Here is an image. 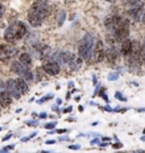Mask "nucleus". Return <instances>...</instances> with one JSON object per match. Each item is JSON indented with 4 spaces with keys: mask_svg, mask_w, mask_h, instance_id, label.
I'll return each instance as SVG.
<instances>
[{
    "mask_svg": "<svg viewBox=\"0 0 145 153\" xmlns=\"http://www.w3.org/2000/svg\"><path fill=\"white\" fill-rule=\"evenodd\" d=\"M50 11V7L47 0H35L30 7L27 14V21L33 27L41 26Z\"/></svg>",
    "mask_w": 145,
    "mask_h": 153,
    "instance_id": "f257e3e1",
    "label": "nucleus"
},
{
    "mask_svg": "<svg viewBox=\"0 0 145 153\" xmlns=\"http://www.w3.org/2000/svg\"><path fill=\"white\" fill-rule=\"evenodd\" d=\"M10 137H11V134H8V135H6V136L2 138V141H7V140H9Z\"/></svg>",
    "mask_w": 145,
    "mask_h": 153,
    "instance_id": "c756f323",
    "label": "nucleus"
},
{
    "mask_svg": "<svg viewBox=\"0 0 145 153\" xmlns=\"http://www.w3.org/2000/svg\"><path fill=\"white\" fill-rule=\"evenodd\" d=\"M132 50V40H129L128 38L124 40L121 42V47H120V52L123 56H129Z\"/></svg>",
    "mask_w": 145,
    "mask_h": 153,
    "instance_id": "4468645a",
    "label": "nucleus"
},
{
    "mask_svg": "<svg viewBox=\"0 0 145 153\" xmlns=\"http://www.w3.org/2000/svg\"><path fill=\"white\" fill-rule=\"evenodd\" d=\"M113 38L117 42H123L129 36V22L127 19L121 18V21L113 30Z\"/></svg>",
    "mask_w": 145,
    "mask_h": 153,
    "instance_id": "39448f33",
    "label": "nucleus"
},
{
    "mask_svg": "<svg viewBox=\"0 0 145 153\" xmlns=\"http://www.w3.org/2000/svg\"><path fill=\"white\" fill-rule=\"evenodd\" d=\"M142 23L145 25V14H143V16H142Z\"/></svg>",
    "mask_w": 145,
    "mask_h": 153,
    "instance_id": "72a5a7b5",
    "label": "nucleus"
},
{
    "mask_svg": "<svg viewBox=\"0 0 145 153\" xmlns=\"http://www.w3.org/2000/svg\"><path fill=\"white\" fill-rule=\"evenodd\" d=\"M93 81H94V84H97V77L93 76Z\"/></svg>",
    "mask_w": 145,
    "mask_h": 153,
    "instance_id": "79ce46f5",
    "label": "nucleus"
},
{
    "mask_svg": "<svg viewBox=\"0 0 145 153\" xmlns=\"http://www.w3.org/2000/svg\"><path fill=\"white\" fill-rule=\"evenodd\" d=\"M78 110H80V111H83V110H84V108H83V107H82V105H80V107H78Z\"/></svg>",
    "mask_w": 145,
    "mask_h": 153,
    "instance_id": "ea45409f",
    "label": "nucleus"
},
{
    "mask_svg": "<svg viewBox=\"0 0 145 153\" xmlns=\"http://www.w3.org/2000/svg\"><path fill=\"white\" fill-rule=\"evenodd\" d=\"M115 97H116V99H118V100H120V101H127V98L126 97H124L123 94H121V92H116V94H115Z\"/></svg>",
    "mask_w": 145,
    "mask_h": 153,
    "instance_id": "a211bd4d",
    "label": "nucleus"
},
{
    "mask_svg": "<svg viewBox=\"0 0 145 153\" xmlns=\"http://www.w3.org/2000/svg\"><path fill=\"white\" fill-rule=\"evenodd\" d=\"M5 11H6V9H5V6L4 5H1L0 4V18L5 15Z\"/></svg>",
    "mask_w": 145,
    "mask_h": 153,
    "instance_id": "412c9836",
    "label": "nucleus"
},
{
    "mask_svg": "<svg viewBox=\"0 0 145 153\" xmlns=\"http://www.w3.org/2000/svg\"><path fill=\"white\" fill-rule=\"evenodd\" d=\"M99 146H101V148H106V146H108V143H101V144H99Z\"/></svg>",
    "mask_w": 145,
    "mask_h": 153,
    "instance_id": "2f4dec72",
    "label": "nucleus"
},
{
    "mask_svg": "<svg viewBox=\"0 0 145 153\" xmlns=\"http://www.w3.org/2000/svg\"><path fill=\"white\" fill-rule=\"evenodd\" d=\"M103 109L106 110V111H110V112H111V111H113V109H111V108H110V107H104V108H103Z\"/></svg>",
    "mask_w": 145,
    "mask_h": 153,
    "instance_id": "7c9ffc66",
    "label": "nucleus"
},
{
    "mask_svg": "<svg viewBox=\"0 0 145 153\" xmlns=\"http://www.w3.org/2000/svg\"><path fill=\"white\" fill-rule=\"evenodd\" d=\"M10 69L15 74H17L19 77H22L23 79H25L26 82H31L33 81V73L30 69V66L24 65L23 62L19 60L14 61L10 66Z\"/></svg>",
    "mask_w": 145,
    "mask_h": 153,
    "instance_id": "20e7f679",
    "label": "nucleus"
},
{
    "mask_svg": "<svg viewBox=\"0 0 145 153\" xmlns=\"http://www.w3.org/2000/svg\"><path fill=\"white\" fill-rule=\"evenodd\" d=\"M15 82H16L17 88L21 91L22 94H25V93L28 92V85H27V82L25 79H23L22 77H18L15 79Z\"/></svg>",
    "mask_w": 145,
    "mask_h": 153,
    "instance_id": "2eb2a0df",
    "label": "nucleus"
},
{
    "mask_svg": "<svg viewBox=\"0 0 145 153\" xmlns=\"http://www.w3.org/2000/svg\"><path fill=\"white\" fill-rule=\"evenodd\" d=\"M50 99H52V95H48V97H45V98H42L40 101H39V103H43L44 101H47V100H50Z\"/></svg>",
    "mask_w": 145,
    "mask_h": 153,
    "instance_id": "393cba45",
    "label": "nucleus"
},
{
    "mask_svg": "<svg viewBox=\"0 0 145 153\" xmlns=\"http://www.w3.org/2000/svg\"><path fill=\"white\" fill-rule=\"evenodd\" d=\"M106 57L109 62L111 64H115L117 58H118V51L117 49L113 47V45H110V48H108V50L106 51Z\"/></svg>",
    "mask_w": 145,
    "mask_h": 153,
    "instance_id": "f8f14e48",
    "label": "nucleus"
},
{
    "mask_svg": "<svg viewBox=\"0 0 145 153\" xmlns=\"http://www.w3.org/2000/svg\"><path fill=\"white\" fill-rule=\"evenodd\" d=\"M5 88H6V91H7V92H8L11 95V98L21 99L22 93H21V91L18 90V88H17L15 79H11V78H9L8 81H6Z\"/></svg>",
    "mask_w": 145,
    "mask_h": 153,
    "instance_id": "1a4fd4ad",
    "label": "nucleus"
},
{
    "mask_svg": "<svg viewBox=\"0 0 145 153\" xmlns=\"http://www.w3.org/2000/svg\"><path fill=\"white\" fill-rule=\"evenodd\" d=\"M121 21V17L120 16H109L106 18V21H104V25H106V27L109 30V31H111L113 32V30L116 28V26L119 24V22Z\"/></svg>",
    "mask_w": 145,
    "mask_h": 153,
    "instance_id": "9d476101",
    "label": "nucleus"
},
{
    "mask_svg": "<svg viewBox=\"0 0 145 153\" xmlns=\"http://www.w3.org/2000/svg\"><path fill=\"white\" fill-rule=\"evenodd\" d=\"M42 68H43V71H45L47 74L51 75V76H56V75H58V74L60 73L59 64H58L57 61L51 60V59L44 61V62H43V65H42Z\"/></svg>",
    "mask_w": 145,
    "mask_h": 153,
    "instance_id": "6e6552de",
    "label": "nucleus"
},
{
    "mask_svg": "<svg viewBox=\"0 0 145 153\" xmlns=\"http://www.w3.org/2000/svg\"><path fill=\"white\" fill-rule=\"evenodd\" d=\"M118 78H119L118 74H110V75L108 76V79H109V81H117Z\"/></svg>",
    "mask_w": 145,
    "mask_h": 153,
    "instance_id": "aec40b11",
    "label": "nucleus"
},
{
    "mask_svg": "<svg viewBox=\"0 0 145 153\" xmlns=\"http://www.w3.org/2000/svg\"><path fill=\"white\" fill-rule=\"evenodd\" d=\"M11 104V95L7 91L0 92V107L2 108H8Z\"/></svg>",
    "mask_w": 145,
    "mask_h": 153,
    "instance_id": "9b49d317",
    "label": "nucleus"
},
{
    "mask_svg": "<svg viewBox=\"0 0 145 153\" xmlns=\"http://www.w3.org/2000/svg\"><path fill=\"white\" fill-rule=\"evenodd\" d=\"M141 0H127V2L128 4H130V5H133V6H136L138 2H140Z\"/></svg>",
    "mask_w": 145,
    "mask_h": 153,
    "instance_id": "b1692460",
    "label": "nucleus"
},
{
    "mask_svg": "<svg viewBox=\"0 0 145 153\" xmlns=\"http://www.w3.org/2000/svg\"><path fill=\"white\" fill-rule=\"evenodd\" d=\"M56 126H57V123H49V124L44 125V128L45 129H54Z\"/></svg>",
    "mask_w": 145,
    "mask_h": 153,
    "instance_id": "6ab92c4d",
    "label": "nucleus"
},
{
    "mask_svg": "<svg viewBox=\"0 0 145 153\" xmlns=\"http://www.w3.org/2000/svg\"><path fill=\"white\" fill-rule=\"evenodd\" d=\"M144 64H145V60H144Z\"/></svg>",
    "mask_w": 145,
    "mask_h": 153,
    "instance_id": "de8ad7c7",
    "label": "nucleus"
},
{
    "mask_svg": "<svg viewBox=\"0 0 145 153\" xmlns=\"http://www.w3.org/2000/svg\"><path fill=\"white\" fill-rule=\"evenodd\" d=\"M14 148H15V145H14V144H10V145H7L6 148L2 149V152H6V151H9V150H13Z\"/></svg>",
    "mask_w": 145,
    "mask_h": 153,
    "instance_id": "4be33fe9",
    "label": "nucleus"
},
{
    "mask_svg": "<svg viewBox=\"0 0 145 153\" xmlns=\"http://www.w3.org/2000/svg\"><path fill=\"white\" fill-rule=\"evenodd\" d=\"M19 61L23 62L24 65H26V66L32 65V58H31V56L28 55L27 52H23V53H21V56H19Z\"/></svg>",
    "mask_w": 145,
    "mask_h": 153,
    "instance_id": "dca6fc26",
    "label": "nucleus"
},
{
    "mask_svg": "<svg viewBox=\"0 0 145 153\" xmlns=\"http://www.w3.org/2000/svg\"><path fill=\"white\" fill-rule=\"evenodd\" d=\"M106 1H108V2H115L116 0H106Z\"/></svg>",
    "mask_w": 145,
    "mask_h": 153,
    "instance_id": "37998d69",
    "label": "nucleus"
},
{
    "mask_svg": "<svg viewBox=\"0 0 145 153\" xmlns=\"http://www.w3.org/2000/svg\"><path fill=\"white\" fill-rule=\"evenodd\" d=\"M97 142H99V140H97H97H93V141H92V144H95V143H97Z\"/></svg>",
    "mask_w": 145,
    "mask_h": 153,
    "instance_id": "58836bf2",
    "label": "nucleus"
},
{
    "mask_svg": "<svg viewBox=\"0 0 145 153\" xmlns=\"http://www.w3.org/2000/svg\"><path fill=\"white\" fill-rule=\"evenodd\" d=\"M141 140H142V141H144V142H145V136H143V137H141Z\"/></svg>",
    "mask_w": 145,
    "mask_h": 153,
    "instance_id": "c03bdc74",
    "label": "nucleus"
},
{
    "mask_svg": "<svg viewBox=\"0 0 145 153\" xmlns=\"http://www.w3.org/2000/svg\"><path fill=\"white\" fill-rule=\"evenodd\" d=\"M35 135H36V133H33V134H31V135H30L28 137H25V138H22V141H23V142H26V141H30V140H31V138H32L33 136H35Z\"/></svg>",
    "mask_w": 145,
    "mask_h": 153,
    "instance_id": "5701e85b",
    "label": "nucleus"
},
{
    "mask_svg": "<svg viewBox=\"0 0 145 153\" xmlns=\"http://www.w3.org/2000/svg\"><path fill=\"white\" fill-rule=\"evenodd\" d=\"M65 131H66V129H59V131H57V133L61 134V133H65Z\"/></svg>",
    "mask_w": 145,
    "mask_h": 153,
    "instance_id": "c9c22d12",
    "label": "nucleus"
},
{
    "mask_svg": "<svg viewBox=\"0 0 145 153\" xmlns=\"http://www.w3.org/2000/svg\"><path fill=\"white\" fill-rule=\"evenodd\" d=\"M57 103H58V104L61 103V99H57Z\"/></svg>",
    "mask_w": 145,
    "mask_h": 153,
    "instance_id": "a19ab883",
    "label": "nucleus"
},
{
    "mask_svg": "<svg viewBox=\"0 0 145 153\" xmlns=\"http://www.w3.org/2000/svg\"><path fill=\"white\" fill-rule=\"evenodd\" d=\"M128 14L130 15V17L134 19L135 22H140V21H142V16H143V7L132 8L128 11Z\"/></svg>",
    "mask_w": 145,
    "mask_h": 153,
    "instance_id": "ddd939ff",
    "label": "nucleus"
},
{
    "mask_svg": "<svg viewBox=\"0 0 145 153\" xmlns=\"http://www.w3.org/2000/svg\"><path fill=\"white\" fill-rule=\"evenodd\" d=\"M45 143H47V144H54V140H51V141H47Z\"/></svg>",
    "mask_w": 145,
    "mask_h": 153,
    "instance_id": "f704fd0d",
    "label": "nucleus"
},
{
    "mask_svg": "<svg viewBox=\"0 0 145 153\" xmlns=\"http://www.w3.org/2000/svg\"><path fill=\"white\" fill-rule=\"evenodd\" d=\"M27 28L23 22H15L6 28L4 38L8 43H14L26 35Z\"/></svg>",
    "mask_w": 145,
    "mask_h": 153,
    "instance_id": "f03ea898",
    "label": "nucleus"
},
{
    "mask_svg": "<svg viewBox=\"0 0 145 153\" xmlns=\"http://www.w3.org/2000/svg\"><path fill=\"white\" fill-rule=\"evenodd\" d=\"M1 129H2V128H1V127H0V131H1Z\"/></svg>",
    "mask_w": 145,
    "mask_h": 153,
    "instance_id": "a18cd8bd",
    "label": "nucleus"
},
{
    "mask_svg": "<svg viewBox=\"0 0 145 153\" xmlns=\"http://www.w3.org/2000/svg\"><path fill=\"white\" fill-rule=\"evenodd\" d=\"M39 117H40V118H45V117H47V114H45V112H42Z\"/></svg>",
    "mask_w": 145,
    "mask_h": 153,
    "instance_id": "473e14b6",
    "label": "nucleus"
},
{
    "mask_svg": "<svg viewBox=\"0 0 145 153\" xmlns=\"http://www.w3.org/2000/svg\"><path fill=\"white\" fill-rule=\"evenodd\" d=\"M94 47V38L90 33H86L82 38L80 45H78V56L83 60L90 61L92 57V51Z\"/></svg>",
    "mask_w": 145,
    "mask_h": 153,
    "instance_id": "7ed1b4c3",
    "label": "nucleus"
},
{
    "mask_svg": "<svg viewBox=\"0 0 145 153\" xmlns=\"http://www.w3.org/2000/svg\"><path fill=\"white\" fill-rule=\"evenodd\" d=\"M144 134H145V129H144Z\"/></svg>",
    "mask_w": 145,
    "mask_h": 153,
    "instance_id": "49530a36",
    "label": "nucleus"
},
{
    "mask_svg": "<svg viewBox=\"0 0 145 153\" xmlns=\"http://www.w3.org/2000/svg\"><path fill=\"white\" fill-rule=\"evenodd\" d=\"M102 140H103V141H110L111 138H110V137H103Z\"/></svg>",
    "mask_w": 145,
    "mask_h": 153,
    "instance_id": "e433bc0d",
    "label": "nucleus"
},
{
    "mask_svg": "<svg viewBox=\"0 0 145 153\" xmlns=\"http://www.w3.org/2000/svg\"><path fill=\"white\" fill-rule=\"evenodd\" d=\"M101 97L106 100V102H109V99H108V97L106 95V93H101Z\"/></svg>",
    "mask_w": 145,
    "mask_h": 153,
    "instance_id": "c85d7f7f",
    "label": "nucleus"
},
{
    "mask_svg": "<svg viewBox=\"0 0 145 153\" xmlns=\"http://www.w3.org/2000/svg\"><path fill=\"white\" fill-rule=\"evenodd\" d=\"M17 53V49L11 47V45H7V44H2L0 45V61H8L11 59Z\"/></svg>",
    "mask_w": 145,
    "mask_h": 153,
    "instance_id": "0eeeda50",
    "label": "nucleus"
},
{
    "mask_svg": "<svg viewBox=\"0 0 145 153\" xmlns=\"http://www.w3.org/2000/svg\"><path fill=\"white\" fill-rule=\"evenodd\" d=\"M73 110V107H68V108H66V109H64L62 111H64V114H67V112H70Z\"/></svg>",
    "mask_w": 145,
    "mask_h": 153,
    "instance_id": "cd10ccee",
    "label": "nucleus"
},
{
    "mask_svg": "<svg viewBox=\"0 0 145 153\" xmlns=\"http://www.w3.org/2000/svg\"><path fill=\"white\" fill-rule=\"evenodd\" d=\"M91 58L93 59V62H95V64L101 62L106 58V49H104V45H103L102 41L99 40V41H97V43L94 44Z\"/></svg>",
    "mask_w": 145,
    "mask_h": 153,
    "instance_id": "423d86ee",
    "label": "nucleus"
},
{
    "mask_svg": "<svg viewBox=\"0 0 145 153\" xmlns=\"http://www.w3.org/2000/svg\"><path fill=\"white\" fill-rule=\"evenodd\" d=\"M137 111H140V112H141V111H142V112H144L145 108H140V109H137Z\"/></svg>",
    "mask_w": 145,
    "mask_h": 153,
    "instance_id": "4c0bfd02",
    "label": "nucleus"
},
{
    "mask_svg": "<svg viewBox=\"0 0 145 153\" xmlns=\"http://www.w3.org/2000/svg\"><path fill=\"white\" fill-rule=\"evenodd\" d=\"M112 148L113 149H121L123 148V144H121V143H115V144H112Z\"/></svg>",
    "mask_w": 145,
    "mask_h": 153,
    "instance_id": "a878e982",
    "label": "nucleus"
},
{
    "mask_svg": "<svg viewBox=\"0 0 145 153\" xmlns=\"http://www.w3.org/2000/svg\"><path fill=\"white\" fill-rule=\"evenodd\" d=\"M70 150H80V145H70L68 146Z\"/></svg>",
    "mask_w": 145,
    "mask_h": 153,
    "instance_id": "bb28decb",
    "label": "nucleus"
},
{
    "mask_svg": "<svg viewBox=\"0 0 145 153\" xmlns=\"http://www.w3.org/2000/svg\"><path fill=\"white\" fill-rule=\"evenodd\" d=\"M65 19H66V11L61 10L59 13V16H58V25H59V26H61V25L64 24Z\"/></svg>",
    "mask_w": 145,
    "mask_h": 153,
    "instance_id": "f3484780",
    "label": "nucleus"
}]
</instances>
